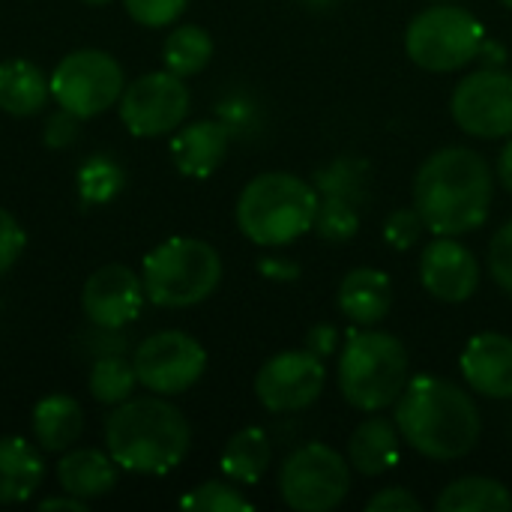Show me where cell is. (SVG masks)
Instances as JSON below:
<instances>
[{
	"label": "cell",
	"mask_w": 512,
	"mask_h": 512,
	"mask_svg": "<svg viewBox=\"0 0 512 512\" xmlns=\"http://www.w3.org/2000/svg\"><path fill=\"white\" fill-rule=\"evenodd\" d=\"M492 192V168L483 153L471 147L435 150L414 177V207L435 237L477 231L489 219Z\"/></svg>",
	"instance_id": "1"
},
{
	"label": "cell",
	"mask_w": 512,
	"mask_h": 512,
	"mask_svg": "<svg viewBox=\"0 0 512 512\" xmlns=\"http://www.w3.org/2000/svg\"><path fill=\"white\" fill-rule=\"evenodd\" d=\"M396 426L408 447L438 462L468 456L483 432L471 393L435 375H417L408 381L396 399Z\"/></svg>",
	"instance_id": "2"
},
{
	"label": "cell",
	"mask_w": 512,
	"mask_h": 512,
	"mask_svg": "<svg viewBox=\"0 0 512 512\" xmlns=\"http://www.w3.org/2000/svg\"><path fill=\"white\" fill-rule=\"evenodd\" d=\"M192 432L186 417L162 396L126 399L114 405L105 423V447L117 468L162 477L171 474L189 453Z\"/></svg>",
	"instance_id": "3"
},
{
	"label": "cell",
	"mask_w": 512,
	"mask_h": 512,
	"mask_svg": "<svg viewBox=\"0 0 512 512\" xmlns=\"http://www.w3.org/2000/svg\"><path fill=\"white\" fill-rule=\"evenodd\" d=\"M318 213V189L306 180L270 171L249 180L237 198V225L255 246H288L312 231Z\"/></svg>",
	"instance_id": "4"
},
{
	"label": "cell",
	"mask_w": 512,
	"mask_h": 512,
	"mask_svg": "<svg viewBox=\"0 0 512 512\" xmlns=\"http://www.w3.org/2000/svg\"><path fill=\"white\" fill-rule=\"evenodd\" d=\"M411 381V360L405 345L381 330L351 333L339 357V390L357 411L375 414L402 396Z\"/></svg>",
	"instance_id": "5"
},
{
	"label": "cell",
	"mask_w": 512,
	"mask_h": 512,
	"mask_svg": "<svg viewBox=\"0 0 512 512\" xmlns=\"http://www.w3.org/2000/svg\"><path fill=\"white\" fill-rule=\"evenodd\" d=\"M141 282L150 303L162 309H189L219 288L222 258L204 240L171 237L144 258Z\"/></svg>",
	"instance_id": "6"
},
{
	"label": "cell",
	"mask_w": 512,
	"mask_h": 512,
	"mask_svg": "<svg viewBox=\"0 0 512 512\" xmlns=\"http://www.w3.org/2000/svg\"><path fill=\"white\" fill-rule=\"evenodd\" d=\"M486 27L477 15L453 3H435L417 12L405 33L408 57L426 72H456L477 60Z\"/></svg>",
	"instance_id": "7"
},
{
	"label": "cell",
	"mask_w": 512,
	"mask_h": 512,
	"mask_svg": "<svg viewBox=\"0 0 512 512\" xmlns=\"http://www.w3.org/2000/svg\"><path fill=\"white\" fill-rule=\"evenodd\" d=\"M48 78L51 99L78 120L99 117L123 96V69L99 48H78L66 54Z\"/></svg>",
	"instance_id": "8"
},
{
	"label": "cell",
	"mask_w": 512,
	"mask_h": 512,
	"mask_svg": "<svg viewBox=\"0 0 512 512\" xmlns=\"http://www.w3.org/2000/svg\"><path fill=\"white\" fill-rule=\"evenodd\" d=\"M351 489V462L327 444L294 450L279 471L282 501L297 512L336 510Z\"/></svg>",
	"instance_id": "9"
},
{
	"label": "cell",
	"mask_w": 512,
	"mask_h": 512,
	"mask_svg": "<svg viewBox=\"0 0 512 512\" xmlns=\"http://www.w3.org/2000/svg\"><path fill=\"white\" fill-rule=\"evenodd\" d=\"M132 366L144 390L156 396H177L201 381L207 369V351L189 333L162 330L135 348Z\"/></svg>",
	"instance_id": "10"
},
{
	"label": "cell",
	"mask_w": 512,
	"mask_h": 512,
	"mask_svg": "<svg viewBox=\"0 0 512 512\" xmlns=\"http://www.w3.org/2000/svg\"><path fill=\"white\" fill-rule=\"evenodd\" d=\"M189 102L192 96L180 75L168 69L147 72L123 87L120 120L135 138H159L183 126Z\"/></svg>",
	"instance_id": "11"
},
{
	"label": "cell",
	"mask_w": 512,
	"mask_h": 512,
	"mask_svg": "<svg viewBox=\"0 0 512 512\" xmlns=\"http://www.w3.org/2000/svg\"><path fill=\"white\" fill-rule=\"evenodd\" d=\"M453 120L474 138L512 135V75L495 66H483L465 75L450 99Z\"/></svg>",
	"instance_id": "12"
},
{
	"label": "cell",
	"mask_w": 512,
	"mask_h": 512,
	"mask_svg": "<svg viewBox=\"0 0 512 512\" xmlns=\"http://www.w3.org/2000/svg\"><path fill=\"white\" fill-rule=\"evenodd\" d=\"M324 360L312 351H282L270 357L255 375V396L273 414L309 408L324 390Z\"/></svg>",
	"instance_id": "13"
},
{
	"label": "cell",
	"mask_w": 512,
	"mask_h": 512,
	"mask_svg": "<svg viewBox=\"0 0 512 512\" xmlns=\"http://www.w3.org/2000/svg\"><path fill=\"white\" fill-rule=\"evenodd\" d=\"M144 300H147L144 282L126 264L99 267L84 282V291H81V309L87 321L102 330H120L132 324L141 315Z\"/></svg>",
	"instance_id": "14"
},
{
	"label": "cell",
	"mask_w": 512,
	"mask_h": 512,
	"mask_svg": "<svg viewBox=\"0 0 512 512\" xmlns=\"http://www.w3.org/2000/svg\"><path fill=\"white\" fill-rule=\"evenodd\" d=\"M420 282L441 303H465L480 288V264L456 237H435L420 255Z\"/></svg>",
	"instance_id": "15"
},
{
	"label": "cell",
	"mask_w": 512,
	"mask_h": 512,
	"mask_svg": "<svg viewBox=\"0 0 512 512\" xmlns=\"http://www.w3.org/2000/svg\"><path fill=\"white\" fill-rule=\"evenodd\" d=\"M465 384L486 399H512V336L477 333L462 351Z\"/></svg>",
	"instance_id": "16"
},
{
	"label": "cell",
	"mask_w": 512,
	"mask_h": 512,
	"mask_svg": "<svg viewBox=\"0 0 512 512\" xmlns=\"http://www.w3.org/2000/svg\"><path fill=\"white\" fill-rule=\"evenodd\" d=\"M228 126L219 120H195L180 126L171 138V162L183 177L204 180L210 177L228 156Z\"/></svg>",
	"instance_id": "17"
},
{
	"label": "cell",
	"mask_w": 512,
	"mask_h": 512,
	"mask_svg": "<svg viewBox=\"0 0 512 512\" xmlns=\"http://www.w3.org/2000/svg\"><path fill=\"white\" fill-rule=\"evenodd\" d=\"M339 309L357 327L381 324L393 309V282L384 270L357 267L339 285Z\"/></svg>",
	"instance_id": "18"
},
{
	"label": "cell",
	"mask_w": 512,
	"mask_h": 512,
	"mask_svg": "<svg viewBox=\"0 0 512 512\" xmlns=\"http://www.w3.org/2000/svg\"><path fill=\"white\" fill-rule=\"evenodd\" d=\"M399 426L387 417L363 420L348 441V462L363 477L387 474L399 462Z\"/></svg>",
	"instance_id": "19"
},
{
	"label": "cell",
	"mask_w": 512,
	"mask_h": 512,
	"mask_svg": "<svg viewBox=\"0 0 512 512\" xmlns=\"http://www.w3.org/2000/svg\"><path fill=\"white\" fill-rule=\"evenodd\" d=\"M45 480L42 453L24 438H0V504H21Z\"/></svg>",
	"instance_id": "20"
},
{
	"label": "cell",
	"mask_w": 512,
	"mask_h": 512,
	"mask_svg": "<svg viewBox=\"0 0 512 512\" xmlns=\"http://www.w3.org/2000/svg\"><path fill=\"white\" fill-rule=\"evenodd\" d=\"M57 480L66 495L93 501L117 486V462L111 453L105 456L99 450H69L57 465Z\"/></svg>",
	"instance_id": "21"
},
{
	"label": "cell",
	"mask_w": 512,
	"mask_h": 512,
	"mask_svg": "<svg viewBox=\"0 0 512 512\" xmlns=\"http://www.w3.org/2000/svg\"><path fill=\"white\" fill-rule=\"evenodd\" d=\"M51 96V78L30 60L0 63V108L12 117H30L45 108Z\"/></svg>",
	"instance_id": "22"
},
{
	"label": "cell",
	"mask_w": 512,
	"mask_h": 512,
	"mask_svg": "<svg viewBox=\"0 0 512 512\" xmlns=\"http://www.w3.org/2000/svg\"><path fill=\"white\" fill-rule=\"evenodd\" d=\"M84 429V411L75 399L57 393L33 408V435L45 453H63L69 450Z\"/></svg>",
	"instance_id": "23"
},
{
	"label": "cell",
	"mask_w": 512,
	"mask_h": 512,
	"mask_svg": "<svg viewBox=\"0 0 512 512\" xmlns=\"http://www.w3.org/2000/svg\"><path fill=\"white\" fill-rule=\"evenodd\" d=\"M270 459H273V444L267 438L264 429L258 426H249V429H240L222 450V474L231 480V483H240V486H255L267 468H270Z\"/></svg>",
	"instance_id": "24"
},
{
	"label": "cell",
	"mask_w": 512,
	"mask_h": 512,
	"mask_svg": "<svg viewBox=\"0 0 512 512\" xmlns=\"http://www.w3.org/2000/svg\"><path fill=\"white\" fill-rule=\"evenodd\" d=\"M438 512H510L512 495L510 489L498 480L489 477H462L450 483L438 501Z\"/></svg>",
	"instance_id": "25"
},
{
	"label": "cell",
	"mask_w": 512,
	"mask_h": 512,
	"mask_svg": "<svg viewBox=\"0 0 512 512\" xmlns=\"http://www.w3.org/2000/svg\"><path fill=\"white\" fill-rule=\"evenodd\" d=\"M162 60H165V69L180 78L198 75L213 60V39L204 27L183 24L168 33V39L162 45Z\"/></svg>",
	"instance_id": "26"
},
{
	"label": "cell",
	"mask_w": 512,
	"mask_h": 512,
	"mask_svg": "<svg viewBox=\"0 0 512 512\" xmlns=\"http://www.w3.org/2000/svg\"><path fill=\"white\" fill-rule=\"evenodd\" d=\"M138 384V375H135V366L132 360H123V357H102L93 363L90 369V396L102 405H120L126 399H132V390Z\"/></svg>",
	"instance_id": "27"
},
{
	"label": "cell",
	"mask_w": 512,
	"mask_h": 512,
	"mask_svg": "<svg viewBox=\"0 0 512 512\" xmlns=\"http://www.w3.org/2000/svg\"><path fill=\"white\" fill-rule=\"evenodd\" d=\"M312 228L330 243H345L360 231V204L348 195L324 192L318 195V213Z\"/></svg>",
	"instance_id": "28"
},
{
	"label": "cell",
	"mask_w": 512,
	"mask_h": 512,
	"mask_svg": "<svg viewBox=\"0 0 512 512\" xmlns=\"http://www.w3.org/2000/svg\"><path fill=\"white\" fill-rule=\"evenodd\" d=\"M123 189V168L108 156H90L78 168V192L87 204H108Z\"/></svg>",
	"instance_id": "29"
},
{
	"label": "cell",
	"mask_w": 512,
	"mask_h": 512,
	"mask_svg": "<svg viewBox=\"0 0 512 512\" xmlns=\"http://www.w3.org/2000/svg\"><path fill=\"white\" fill-rule=\"evenodd\" d=\"M183 510H201V512H249L252 501L240 495V489L228 486V483H204L198 489H192L183 501Z\"/></svg>",
	"instance_id": "30"
},
{
	"label": "cell",
	"mask_w": 512,
	"mask_h": 512,
	"mask_svg": "<svg viewBox=\"0 0 512 512\" xmlns=\"http://www.w3.org/2000/svg\"><path fill=\"white\" fill-rule=\"evenodd\" d=\"M423 231H426V222H423V216L417 213V207H402V210L390 213V219H387V225H384L387 243H390L393 249H399V252L414 249V246L420 243Z\"/></svg>",
	"instance_id": "31"
},
{
	"label": "cell",
	"mask_w": 512,
	"mask_h": 512,
	"mask_svg": "<svg viewBox=\"0 0 512 512\" xmlns=\"http://www.w3.org/2000/svg\"><path fill=\"white\" fill-rule=\"evenodd\" d=\"M123 3H126V12L132 15V21H138L144 27H168L189 6V0H123Z\"/></svg>",
	"instance_id": "32"
},
{
	"label": "cell",
	"mask_w": 512,
	"mask_h": 512,
	"mask_svg": "<svg viewBox=\"0 0 512 512\" xmlns=\"http://www.w3.org/2000/svg\"><path fill=\"white\" fill-rule=\"evenodd\" d=\"M489 273L498 288L512 297V219L495 231L489 243Z\"/></svg>",
	"instance_id": "33"
},
{
	"label": "cell",
	"mask_w": 512,
	"mask_h": 512,
	"mask_svg": "<svg viewBox=\"0 0 512 512\" xmlns=\"http://www.w3.org/2000/svg\"><path fill=\"white\" fill-rule=\"evenodd\" d=\"M24 243H27L24 228L18 225V219L9 210L0 207V276L15 267V261L24 252Z\"/></svg>",
	"instance_id": "34"
},
{
	"label": "cell",
	"mask_w": 512,
	"mask_h": 512,
	"mask_svg": "<svg viewBox=\"0 0 512 512\" xmlns=\"http://www.w3.org/2000/svg\"><path fill=\"white\" fill-rule=\"evenodd\" d=\"M369 512H420L423 504L417 501V495H411L408 489H399V486H390V489H381L375 498H369L366 504Z\"/></svg>",
	"instance_id": "35"
},
{
	"label": "cell",
	"mask_w": 512,
	"mask_h": 512,
	"mask_svg": "<svg viewBox=\"0 0 512 512\" xmlns=\"http://www.w3.org/2000/svg\"><path fill=\"white\" fill-rule=\"evenodd\" d=\"M75 135H78V117L75 114H69V111L60 108V114L48 117V129H45V144L48 147H57L60 150V147L72 144Z\"/></svg>",
	"instance_id": "36"
},
{
	"label": "cell",
	"mask_w": 512,
	"mask_h": 512,
	"mask_svg": "<svg viewBox=\"0 0 512 512\" xmlns=\"http://www.w3.org/2000/svg\"><path fill=\"white\" fill-rule=\"evenodd\" d=\"M336 345H339V330L336 327H330V324H318V327H312L309 330V336H306V351H312L315 357H330L333 351H336Z\"/></svg>",
	"instance_id": "37"
},
{
	"label": "cell",
	"mask_w": 512,
	"mask_h": 512,
	"mask_svg": "<svg viewBox=\"0 0 512 512\" xmlns=\"http://www.w3.org/2000/svg\"><path fill=\"white\" fill-rule=\"evenodd\" d=\"M261 273L270 279H297L300 267L294 261H285V258H261Z\"/></svg>",
	"instance_id": "38"
},
{
	"label": "cell",
	"mask_w": 512,
	"mask_h": 512,
	"mask_svg": "<svg viewBox=\"0 0 512 512\" xmlns=\"http://www.w3.org/2000/svg\"><path fill=\"white\" fill-rule=\"evenodd\" d=\"M39 510L42 512H51V510L84 512L87 510V501H81V498H75V495H63V498H45V501L39 504Z\"/></svg>",
	"instance_id": "39"
},
{
	"label": "cell",
	"mask_w": 512,
	"mask_h": 512,
	"mask_svg": "<svg viewBox=\"0 0 512 512\" xmlns=\"http://www.w3.org/2000/svg\"><path fill=\"white\" fill-rule=\"evenodd\" d=\"M498 180H501V186L507 192H512V135L510 141H507V147L498 156Z\"/></svg>",
	"instance_id": "40"
},
{
	"label": "cell",
	"mask_w": 512,
	"mask_h": 512,
	"mask_svg": "<svg viewBox=\"0 0 512 512\" xmlns=\"http://www.w3.org/2000/svg\"><path fill=\"white\" fill-rule=\"evenodd\" d=\"M84 3H90V6H105V3H111V0H84Z\"/></svg>",
	"instance_id": "41"
},
{
	"label": "cell",
	"mask_w": 512,
	"mask_h": 512,
	"mask_svg": "<svg viewBox=\"0 0 512 512\" xmlns=\"http://www.w3.org/2000/svg\"><path fill=\"white\" fill-rule=\"evenodd\" d=\"M501 3H504V6H507V9H512V0H501Z\"/></svg>",
	"instance_id": "42"
},
{
	"label": "cell",
	"mask_w": 512,
	"mask_h": 512,
	"mask_svg": "<svg viewBox=\"0 0 512 512\" xmlns=\"http://www.w3.org/2000/svg\"><path fill=\"white\" fill-rule=\"evenodd\" d=\"M435 3H453V0H435Z\"/></svg>",
	"instance_id": "43"
}]
</instances>
